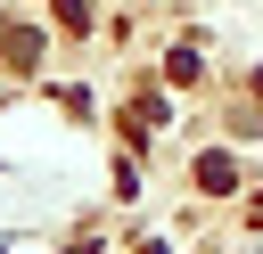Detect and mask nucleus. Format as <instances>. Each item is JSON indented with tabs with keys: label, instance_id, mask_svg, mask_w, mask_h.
<instances>
[{
	"label": "nucleus",
	"instance_id": "2",
	"mask_svg": "<svg viewBox=\"0 0 263 254\" xmlns=\"http://www.w3.org/2000/svg\"><path fill=\"white\" fill-rule=\"evenodd\" d=\"M255 229H263V197H255Z\"/></svg>",
	"mask_w": 263,
	"mask_h": 254
},
{
	"label": "nucleus",
	"instance_id": "1",
	"mask_svg": "<svg viewBox=\"0 0 263 254\" xmlns=\"http://www.w3.org/2000/svg\"><path fill=\"white\" fill-rule=\"evenodd\" d=\"M197 180H205V188H230V180H238V156H205Z\"/></svg>",
	"mask_w": 263,
	"mask_h": 254
}]
</instances>
